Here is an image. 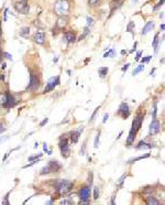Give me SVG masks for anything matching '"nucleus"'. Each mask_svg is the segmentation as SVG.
<instances>
[{
    "label": "nucleus",
    "mask_w": 165,
    "mask_h": 205,
    "mask_svg": "<svg viewBox=\"0 0 165 205\" xmlns=\"http://www.w3.org/2000/svg\"><path fill=\"white\" fill-rule=\"evenodd\" d=\"M54 185L57 192H60L61 194H66L73 189L74 183L71 181H66V180H60V181H55Z\"/></svg>",
    "instance_id": "1"
},
{
    "label": "nucleus",
    "mask_w": 165,
    "mask_h": 205,
    "mask_svg": "<svg viewBox=\"0 0 165 205\" xmlns=\"http://www.w3.org/2000/svg\"><path fill=\"white\" fill-rule=\"evenodd\" d=\"M14 9L19 12V13L22 14H27L29 13V10H30V7H29V4H28L27 0H20L14 4Z\"/></svg>",
    "instance_id": "2"
},
{
    "label": "nucleus",
    "mask_w": 165,
    "mask_h": 205,
    "mask_svg": "<svg viewBox=\"0 0 165 205\" xmlns=\"http://www.w3.org/2000/svg\"><path fill=\"white\" fill-rule=\"evenodd\" d=\"M68 9H69V4L64 0H61L55 4V11L57 14H65L68 11Z\"/></svg>",
    "instance_id": "3"
},
{
    "label": "nucleus",
    "mask_w": 165,
    "mask_h": 205,
    "mask_svg": "<svg viewBox=\"0 0 165 205\" xmlns=\"http://www.w3.org/2000/svg\"><path fill=\"white\" fill-rule=\"evenodd\" d=\"M60 83H61V79H60V76H56V77H52V79H49V82L46 84V87L44 89V93H49L51 92L52 89L55 88V86L60 85Z\"/></svg>",
    "instance_id": "4"
},
{
    "label": "nucleus",
    "mask_w": 165,
    "mask_h": 205,
    "mask_svg": "<svg viewBox=\"0 0 165 205\" xmlns=\"http://www.w3.org/2000/svg\"><path fill=\"white\" fill-rule=\"evenodd\" d=\"M118 115L123 118V119H127L130 115V108H129V105L127 103H121V105L119 106L118 109Z\"/></svg>",
    "instance_id": "5"
},
{
    "label": "nucleus",
    "mask_w": 165,
    "mask_h": 205,
    "mask_svg": "<svg viewBox=\"0 0 165 205\" xmlns=\"http://www.w3.org/2000/svg\"><path fill=\"white\" fill-rule=\"evenodd\" d=\"M143 118H144V116H143V114H138L137 116H135V118L133 119V121H132V129H134L135 131H138L140 128H141L142 126V121H143Z\"/></svg>",
    "instance_id": "6"
},
{
    "label": "nucleus",
    "mask_w": 165,
    "mask_h": 205,
    "mask_svg": "<svg viewBox=\"0 0 165 205\" xmlns=\"http://www.w3.org/2000/svg\"><path fill=\"white\" fill-rule=\"evenodd\" d=\"M16 105V100H14L13 96L11 95L10 93H6V99H4L2 106L4 108H11V107H14Z\"/></svg>",
    "instance_id": "7"
},
{
    "label": "nucleus",
    "mask_w": 165,
    "mask_h": 205,
    "mask_svg": "<svg viewBox=\"0 0 165 205\" xmlns=\"http://www.w3.org/2000/svg\"><path fill=\"white\" fill-rule=\"evenodd\" d=\"M37 87H39V79H37V76H35L34 74H31L30 83H29L28 88L30 89V91H37Z\"/></svg>",
    "instance_id": "8"
},
{
    "label": "nucleus",
    "mask_w": 165,
    "mask_h": 205,
    "mask_svg": "<svg viewBox=\"0 0 165 205\" xmlns=\"http://www.w3.org/2000/svg\"><path fill=\"white\" fill-rule=\"evenodd\" d=\"M161 130V125L158 123V120L154 119L152 120L151 125H150V133L151 135H155V133H158Z\"/></svg>",
    "instance_id": "9"
},
{
    "label": "nucleus",
    "mask_w": 165,
    "mask_h": 205,
    "mask_svg": "<svg viewBox=\"0 0 165 205\" xmlns=\"http://www.w3.org/2000/svg\"><path fill=\"white\" fill-rule=\"evenodd\" d=\"M47 167L50 169V172H57L62 169V164L56 160H52L49 162Z\"/></svg>",
    "instance_id": "10"
},
{
    "label": "nucleus",
    "mask_w": 165,
    "mask_h": 205,
    "mask_svg": "<svg viewBox=\"0 0 165 205\" xmlns=\"http://www.w3.org/2000/svg\"><path fill=\"white\" fill-rule=\"evenodd\" d=\"M89 196H90V190H89L88 186H85V188L79 190V198H81V201L89 200Z\"/></svg>",
    "instance_id": "11"
},
{
    "label": "nucleus",
    "mask_w": 165,
    "mask_h": 205,
    "mask_svg": "<svg viewBox=\"0 0 165 205\" xmlns=\"http://www.w3.org/2000/svg\"><path fill=\"white\" fill-rule=\"evenodd\" d=\"M34 42L37 43V44H43L44 42H45V34L44 32H37V33L34 34Z\"/></svg>",
    "instance_id": "12"
},
{
    "label": "nucleus",
    "mask_w": 165,
    "mask_h": 205,
    "mask_svg": "<svg viewBox=\"0 0 165 205\" xmlns=\"http://www.w3.org/2000/svg\"><path fill=\"white\" fill-rule=\"evenodd\" d=\"M125 0H113L110 4V13H113V11L117 10L118 8H120L123 4Z\"/></svg>",
    "instance_id": "13"
},
{
    "label": "nucleus",
    "mask_w": 165,
    "mask_h": 205,
    "mask_svg": "<svg viewBox=\"0 0 165 205\" xmlns=\"http://www.w3.org/2000/svg\"><path fill=\"white\" fill-rule=\"evenodd\" d=\"M67 22H68V18L63 14V16H61V17L58 18L57 22H56V25H57L60 29H63V28L67 24Z\"/></svg>",
    "instance_id": "14"
},
{
    "label": "nucleus",
    "mask_w": 165,
    "mask_h": 205,
    "mask_svg": "<svg viewBox=\"0 0 165 205\" xmlns=\"http://www.w3.org/2000/svg\"><path fill=\"white\" fill-rule=\"evenodd\" d=\"M135 135H137V131H135L134 129H132V128H131V130L129 131L128 138H127V144H128V146H131V144L134 142Z\"/></svg>",
    "instance_id": "15"
},
{
    "label": "nucleus",
    "mask_w": 165,
    "mask_h": 205,
    "mask_svg": "<svg viewBox=\"0 0 165 205\" xmlns=\"http://www.w3.org/2000/svg\"><path fill=\"white\" fill-rule=\"evenodd\" d=\"M154 25H155V23H154V21H149L148 23L145 24L144 25V28H143V30H142V34L143 35H145V34H148L150 31L154 28Z\"/></svg>",
    "instance_id": "16"
},
{
    "label": "nucleus",
    "mask_w": 165,
    "mask_h": 205,
    "mask_svg": "<svg viewBox=\"0 0 165 205\" xmlns=\"http://www.w3.org/2000/svg\"><path fill=\"white\" fill-rule=\"evenodd\" d=\"M64 39L66 40L67 43H73V42L76 41V35H75V33H73V32H65Z\"/></svg>",
    "instance_id": "17"
},
{
    "label": "nucleus",
    "mask_w": 165,
    "mask_h": 205,
    "mask_svg": "<svg viewBox=\"0 0 165 205\" xmlns=\"http://www.w3.org/2000/svg\"><path fill=\"white\" fill-rule=\"evenodd\" d=\"M79 136H81V131H78V130L71 132V136H69L71 141L73 142V144H77L78 139H79Z\"/></svg>",
    "instance_id": "18"
},
{
    "label": "nucleus",
    "mask_w": 165,
    "mask_h": 205,
    "mask_svg": "<svg viewBox=\"0 0 165 205\" xmlns=\"http://www.w3.org/2000/svg\"><path fill=\"white\" fill-rule=\"evenodd\" d=\"M152 146L150 144H146V142H144V141H140L138 144V146H137V149H139V150H143V149H151Z\"/></svg>",
    "instance_id": "19"
},
{
    "label": "nucleus",
    "mask_w": 165,
    "mask_h": 205,
    "mask_svg": "<svg viewBox=\"0 0 165 205\" xmlns=\"http://www.w3.org/2000/svg\"><path fill=\"white\" fill-rule=\"evenodd\" d=\"M60 149L63 147H65V146H67L68 144V138L66 137V135H63V136L60 138Z\"/></svg>",
    "instance_id": "20"
},
{
    "label": "nucleus",
    "mask_w": 165,
    "mask_h": 205,
    "mask_svg": "<svg viewBox=\"0 0 165 205\" xmlns=\"http://www.w3.org/2000/svg\"><path fill=\"white\" fill-rule=\"evenodd\" d=\"M146 203H148L149 205H160L161 204V202L158 201L155 198H152V196L146 198Z\"/></svg>",
    "instance_id": "21"
},
{
    "label": "nucleus",
    "mask_w": 165,
    "mask_h": 205,
    "mask_svg": "<svg viewBox=\"0 0 165 205\" xmlns=\"http://www.w3.org/2000/svg\"><path fill=\"white\" fill-rule=\"evenodd\" d=\"M61 152H62V156L64 158H68L69 157V153H71V150H69V147L67 146H65V147L61 148Z\"/></svg>",
    "instance_id": "22"
},
{
    "label": "nucleus",
    "mask_w": 165,
    "mask_h": 205,
    "mask_svg": "<svg viewBox=\"0 0 165 205\" xmlns=\"http://www.w3.org/2000/svg\"><path fill=\"white\" fill-rule=\"evenodd\" d=\"M149 157H150V153H146V154H144V156H140V157H138V158H133V159H130V160L128 161V163H133L135 161L142 160V159H145V158H149Z\"/></svg>",
    "instance_id": "23"
},
{
    "label": "nucleus",
    "mask_w": 165,
    "mask_h": 205,
    "mask_svg": "<svg viewBox=\"0 0 165 205\" xmlns=\"http://www.w3.org/2000/svg\"><path fill=\"white\" fill-rule=\"evenodd\" d=\"M152 45H153V48H154V51L158 52V34H155L154 40H153V42H152Z\"/></svg>",
    "instance_id": "24"
},
{
    "label": "nucleus",
    "mask_w": 165,
    "mask_h": 205,
    "mask_svg": "<svg viewBox=\"0 0 165 205\" xmlns=\"http://www.w3.org/2000/svg\"><path fill=\"white\" fill-rule=\"evenodd\" d=\"M29 33H30V29L29 28H22L20 30V35H22V37H24V38H27L28 35H29Z\"/></svg>",
    "instance_id": "25"
},
{
    "label": "nucleus",
    "mask_w": 165,
    "mask_h": 205,
    "mask_svg": "<svg viewBox=\"0 0 165 205\" xmlns=\"http://www.w3.org/2000/svg\"><path fill=\"white\" fill-rule=\"evenodd\" d=\"M98 73H99V75L101 77H105L108 74V67H100L98 70Z\"/></svg>",
    "instance_id": "26"
},
{
    "label": "nucleus",
    "mask_w": 165,
    "mask_h": 205,
    "mask_svg": "<svg viewBox=\"0 0 165 205\" xmlns=\"http://www.w3.org/2000/svg\"><path fill=\"white\" fill-rule=\"evenodd\" d=\"M49 173H51L50 172V169H49V167H44V168H42L41 169V172H40V174H42V175H44V174H49Z\"/></svg>",
    "instance_id": "27"
},
{
    "label": "nucleus",
    "mask_w": 165,
    "mask_h": 205,
    "mask_svg": "<svg viewBox=\"0 0 165 205\" xmlns=\"http://www.w3.org/2000/svg\"><path fill=\"white\" fill-rule=\"evenodd\" d=\"M143 68H144V65H143V64L140 65V66H138V67H137V68L134 70V71H133V76L137 75V74H138L139 72H141V71L143 70Z\"/></svg>",
    "instance_id": "28"
},
{
    "label": "nucleus",
    "mask_w": 165,
    "mask_h": 205,
    "mask_svg": "<svg viewBox=\"0 0 165 205\" xmlns=\"http://www.w3.org/2000/svg\"><path fill=\"white\" fill-rule=\"evenodd\" d=\"M133 28H134V23H133V22L131 21V22H129L128 27H127V31H128V32H131V33H133V30H132Z\"/></svg>",
    "instance_id": "29"
},
{
    "label": "nucleus",
    "mask_w": 165,
    "mask_h": 205,
    "mask_svg": "<svg viewBox=\"0 0 165 205\" xmlns=\"http://www.w3.org/2000/svg\"><path fill=\"white\" fill-rule=\"evenodd\" d=\"M113 55H115V50H113V49H111V50H109L107 53H105L104 58H108V56H113Z\"/></svg>",
    "instance_id": "30"
},
{
    "label": "nucleus",
    "mask_w": 165,
    "mask_h": 205,
    "mask_svg": "<svg viewBox=\"0 0 165 205\" xmlns=\"http://www.w3.org/2000/svg\"><path fill=\"white\" fill-rule=\"evenodd\" d=\"M99 137H100V130L98 131L97 136H96V139H95V148H98V146H99Z\"/></svg>",
    "instance_id": "31"
},
{
    "label": "nucleus",
    "mask_w": 165,
    "mask_h": 205,
    "mask_svg": "<svg viewBox=\"0 0 165 205\" xmlns=\"http://www.w3.org/2000/svg\"><path fill=\"white\" fill-rule=\"evenodd\" d=\"M89 31H90V30H88V27H87L86 29H85L84 33H83V34L81 35V37H79V39H78V40H83V39H84L85 37H86V35H87V34L89 33Z\"/></svg>",
    "instance_id": "32"
},
{
    "label": "nucleus",
    "mask_w": 165,
    "mask_h": 205,
    "mask_svg": "<svg viewBox=\"0 0 165 205\" xmlns=\"http://www.w3.org/2000/svg\"><path fill=\"white\" fill-rule=\"evenodd\" d=\"M98 198H99V189L95 188L94 189V198L95 200H98Z\"/></svg>",
    "instance_id": "33"
},
{
    "label": "nucleus",
    "mask_w": 165,
    "mask_h": 205,
    "mask_svg": "<svg viewBox=\"0 0 165 205\" xmlns=\"http://www.w3.org/2000/svg\"><path fill=\"white\" fill-rule=\"evenodd\" d=\"M93 178H94V173L93 172H89V174H88V183L89 184H93Z\"/></svg>",
    "instance_id": "34"
},
{
    "label": "nucleus",
    "mask_w": 165,
    "mask_h": 205,
    "mask_svg": "<svg viewBox=\"0 0 165 205\" xmlns=\"http://www.w3.org/2000/svg\"><path fill=\"white\" fill-rule=\"evenodd\" d=\"M9 194H10V192H8L7 195L4 196V200L2 201V204H6V205H9V201H8V198H9Z\"/></svg>",
    "instance_id": "35"
},
{
    "label": "nucleus",
    "mask_w": 165,
    "mask_h": 205,
    "mask_svg": "<svg viewBox=\"0 0 165 205\" xmlns=\"http://www.w3.org/2000/svg\"><path fill=\"white\" fill-rule=\"evenodd\" d=\"M99 108H100V106H99V107H97V108L95 109V111H94V113H93V115H91V118H90V120H89V121H94L95 116H96V114H97V111H98V110H99Z\"/></svg>",
    "instance_id": "36"
},
{
    "label": "nucleus",
    "mask_w": 165,
    "mask_h": 205,
    "mask_svg": "<svg viewBox=\"0 0 165 205\" xmlns=\"http://www.w3.org/2000/svg\"><path fill=\"white\" fill-rule=\"evenodd\" d=\"M42 157V153H39L37 156H34V157H30L29 158V161H33V160H37V159H39V158Z\"/></svg>",
    "instance_id": "37"
},
{
    "label": "nucleus",
    "mask_w": 165,
    "mask_h": 205,
    "mask_svg": "<svg viewBox=\"0 0 165 205\" xmlns=\"http://www.w3.org/2000/svg\"><path fill=\"white\" fill-rule=\"evenodd\" d=\"M127 178V174H125V175H122L121 178L119 179V182H118V184L119 185H122V183H123V181H125V179Z\"/></svg>",
    "instance_id": "38"
},
{
    "label": "nucleus",
    "mask_w": 165,
    "mask_h": 205,
    "mask_svg": "<svg viewBox=\"0 0 165 205\" xmlns=\"http://www.w3.org/2000/svg\"><path fill=\"white\" fill-rule=\"evenodd\" d=\"M144 193L151 194V193H153V189H152V188H145L144 189Z\"/></svg>",
    "instance_id": "39"
},
{
    "label": "nucleus",
    "mask_w": 165,
    "mask_h": 205,
    "mask_svg": "<svg viewBox=\"0 0 165 205\" xmlns=\"http://www.w3.org/2000/svg\"><path fill=\"white\" fill-rule=\"evenodd\" d=\"M98 1H99V0H88V2H89V4H90V6H95V4H97Z\"/></svg>",
    "instance_id": "40"
},
{
    "label": "nucleus",
    "mask_w": 165,
    "mask_h": 205,
    "mask_svg": "<svg viewBox=\"0 0 165 205\" xmlns=\"http://www.w3.org/2000/svg\"><path fill=\"white\" fill-rule=\"evenodd\" d=\"M152 58V56H148V58H142L141 60V62L142 63H148L149 61H150V60H151Z\"/></svg>",
    "instance_id": "41"
},
{
    "label": "nucleus",
    "mask_w": 165,
    "mask_h": 205,
    "mask_svg": "<svg viewBox=\"0 0 165 205\" xmlns=\"http://www.w3.org/2000/svg\"><path fill=\"white\" fill-rule=\"evenodd\" d=\"M47 121H49V119H47V118H44V119L42 120V121H41L40 126H41V127H43L44 125H45V123H47Z\"/></svg>",
    "instance_id": "42"
},
{
    "label": "nucleus",
    "mask_w": 165,
    "mask_h": 205,
    "mask_svg": "<svg viewBox=\"0 0 165 205\" xmlns=\"http://www.w3.org/2000/svg\"><path fill=\"white\" fill-rule=\"evenodd\" d=\"M142 55V51H139L138 53H137V58H135V61H139L140 60V58H141Z\"/></svg>",
    "instance_id": "43"
},
{
    "label": "nucleus",
    "mask_w": 165,
    "mask_h": 205,
    "mask_svg": "<svg viewBox=\"0 0 165 205\" xmlns=\"http://www.w3.org/2000/svg\"><path fill=\"white\" fill-rule=\"evenodd\" d=\"M129 66H130V64H129V63H127V64H125V66L122 67V72H127V70L129 68Z\"/></svg>",
    "instance_id": "44"
},
{
    "label": "nucleus",
    "mask_w": 165,
    "mask_h": 205,
    "mask_svg": "<svg viewBox=\"0 0 165 205\" xmlns=\"http://www.w3.org/2000/svg\"><path fill=\"white\" fill-rule=\"evenodd\" d=\"M109 118V115L108 114H105V116H104V120H102V123H107V119Z\"/></svg>",
    "instance_id": "45"
},
{
    "label": "nucleus",
    "mask_w": 165,
    "mask_h": 205,
    "mask_svg": "<svg viewBox=\"0 0 165 205\" xmlns=\"http://www.w3.org/2000/svg\"><path fill=\"white\" fill-rule=\"evenodd\" d=\"M87 24H88V25L93 24V19H91V18H89V17L87 18Z\"/></svg>",
    "instance_id": "46"
},
{
    "label": "nucleus",
    "mask_w": 165,
    "mask_h": 205,
    "mask_svg": "<svg viewBox=\"0 0 165 205\" xmlns=\"http://www.w3.org/2000/svg\"><path fill=\"white\" fill-rule=\"evenodd\" d=\"M137 44H138V43H137V42H135V43H134V46H133V49H132L131 51H130V53H132V52H134L135 50H137Z\"/></svg>",
    "instance_id": "47"
},
{
    "label": "nucleus",
    "mask_w": 165,
    "mask_h": 205,
    "mask_svg": "<svg viewBox=\"0 0 165 205\" xmlns=\"http://www.w3.org/2000/svg\"><path fill=\"white\" fill-rule=\"evenodd\" d=\"M4 54H6V56H7V58H9V60H12V56H11V55L9 54V53H4Z\"/></svg>",
    "instance_id": "48"
},
{
    "label": "nucleus",
    "mask_w": 165,
    "mask_h": 205,
    "mask_svg": "<svg viewBox=\"0 0 165 205\" xmlns=\"http://www.w3.org/2000/svg\"><path fill=\"white\" fill-rule=\"evenodd\" d=\"M43 150H44V151H47V144H43Z\"/></svg>",
    "instance_id": "49"
},
{
    "label": "nucleus",
    "mask_w": 165,
    "mask_h": 205,
    "mask_svg": "<svg viewBox=\"0 0 165 205\" xmlns=\"http://www.w3.org/2000/svg\"><path fill=\"white\" fill-rule=\"evenodd\" d=\"M161 29H162V30H164V29H165V24L164 23L161 24Z\"/></svg>",
    "instance_id": "50"
},
{
    "label": "nucleus",
    "mask_w": 165,
    "mask_h": 205,
    "mask_svg": "<svg viewBox=\"0 0 165 205\" xmlns=\"http://www.w3.org/2000/svg\"><path fill=\"white\" fill-rule=\"evenodd\" d=\"M111 204H115V196H112L111 198Z\"/></svg>",
    "instance_id": "51"
},
{
    "label": "nucleus",
    "mask_w": 165,
    "mask_h": 205,
    "mask_svg": "<svg viewBox=\"0 0 165 205\" xmlns=\"http://www.w3.org/2000/svg\"><path fill=\"white\" fill-rule=\"evenodd\" d=\"M1 62H2V53L0 52V63H1Z\"/></svg>",
    "instance_id": "52"
},
{
    "label": "nucleus",
    "mask_w": 165,
    "mask_h": 205,
    "mask_svg": "<svg viewBox=\"0 0 165 205\" xmlns=\"http://www.w3.org/2000/svg\"><path fill=\"white\" fill-rule=\"evenodd\" d=\"M61 204H68V202L67 201H62Z\"/></svg>",
    "instance_id": "53"
},
{
    "label": "nucleus",
    "mask_w": 165,
    "mask_h": 205,
    "mask_svg": "<svg viewBox=\"0 0 165 205\" xmlns=\"http://www.w3.org/2000/svg\"><path fill=\"white\" fill-rule=\"evenodd\" d=\"M6 65H7L6 63H2V70H4V68H6Z\"/></svg>",
    "instance_id": "54"
},
{
    "label": "nucleus",
    "mask_w": 165,
    "mask_h": 205,
    "mask_svg": "<svg viewBox=\"0 0 165 205\" xmlns=\"http://www.w3.org/2000/svg\"><path fill=\"white\" fill-rule=\"evenodd\" d=\"M0 34H1V30H0Z\"/></svg>",
    "instance_id": "55"
},
{
    "label": "nucleus",
    "mask_w": 165,
    "mask_h": 205,
    "mask_svg": "<svg viewBox=\"0 0 165 205\" xmlns=\"http://www.w3.org/2000/svg\"><path fill=\"white\" fill-rule=\"evenodd\" d=\"M0 141H1V139H0Z\"/></svg>",
    "instance_id": "56"
}]
</instances>
